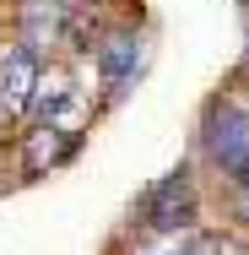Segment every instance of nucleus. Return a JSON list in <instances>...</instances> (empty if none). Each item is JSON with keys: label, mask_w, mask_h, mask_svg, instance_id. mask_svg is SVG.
Wrapping results in <instances>:
<instances>
[{"label": "nucleus", "mask_w": 249, "mask_h": 255, "mask_svg": "<svg viewBox=\"0 0 249 255\" xmlns=\"http://www.w3.org/2000/svg\"><path fill=\"white\" fill-rule=\"evenodd\" d=\"M190 157L211 190L249 185V82L244 76H228V87H217L200 103Z\"/></svg>", "instance_id": "1"}, {"label": "nucleus", "mask_w": 249, "mask_h": 255, "mask_svg": "<svg viewBox=\"0 0 249 255\" xmlns=\"http://www.w3.org/2000/svg\"><path fill=\"white\" fill-rule=\"evenodd\" d=\"M87 33L92 27H87V11L76 0H11V11H5V38L22 44L38 65L82 54Z\"/></svg>", "instance_id": "4"}, {"label": "nucleus", "mask_w": 249, "mask_h": 255, "mask_svg": "<svg viewBox=\"0 0 249 255\" xmlns=\"http://www.w3.org/2000/svg\"><path fill=\"white\" fill-rule=\"evenodd\" d=\"M222 212L233 217V228L249 234V185H233V190H222Z\"/></svg>", "instance_id": "9"}, {"label": "nucleus", "mask_w": 249, "mask_h": 255, "mask_svg": "<svg viewBox=\"0 0 249 255\" xmlns=\"http://www.w3.org/2000/svg\"><path fill=\"white\" fill-rule=\"evenodd\" d=\"M206 174L195 168V157H184L179 168L157 174L141 201L130 206V228L136 234H190V228H206Z\"/></svg>", "instance_id": "2"}, {"label": "nucleus", "mask_w": 249, "mask_h": 255, "mask_svg": "<svg viewBox=\"0 0 249 255\" xmlns=\"http://www.w3.org/2000/svg\"><path fill=\"white\" fill-rule=\"evenodd\" d=\"M82 60L92 65L103 103L114 109V103L141 82V71H147V60H152V33L136 22V16H108V22H92L87 44H82Z\"/></svg>", "instance_id": "3"}, {"label": "nucleus", "mask_w": 249, "mask_h": 255, "mask_svg": "<svg viewBox=\"0 0 249 255\" xmlns=\"http://www.w3.org/2000/svg\"><path fill=\"white\" fill-rule=\"evenodd\" d=\"M195 239H200V228H190V234H136L130 228L125 255H195Z\"/></svg>", "instance_id": "7"}, {"label": "nucleus", "mask_w": 249, "mask_h": 255, "mask_svg": "<svg viewBox=\"0 0 249 255\" xmlns=\"http://www.w3.org/2000/svg\"><path fill=\"white\" fill-rule=\"evenodd\" d=\"M38 71H44V65L22 49V44L0 38V147L27 125L33 93H38Z\"/></svg>", "instance_id": "6"}, {"label": "nucleus", "mask_w": 249, "mask_h": 255, "mask_svg": "<svg viewBox=\"0 0 249 255\" xmlns=\"http://www.w3.org/2000/svg\"><path fill=\"white\" fill-rule=\"evenodd\" d=\"M195 255H249V239H239V234H217V228H200Z\"/></svg>", "instance_id": "8"}, {"label": "nucleus", "mask_w": 249, "mask_h": 255, "mask_svg": "<svg viewBox=\"0 0 249 255\" xmlns=\"http://www.w3.org/2000/svg\"><path fill=\"white\" fill-rule=\"evenodd\" d=\"M82 136H71V130H54V125H38V120H27L11 141H5V152H11V168L22 174V179H38V174H60L65 163H76L82 157Z\"/></svg>", "instance_id": "5"}]
</instances>
